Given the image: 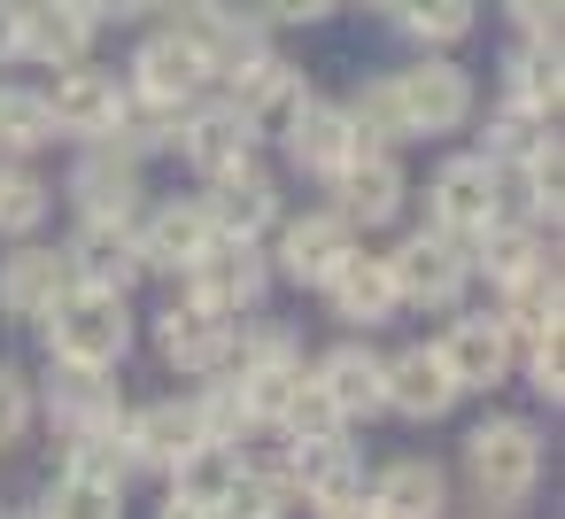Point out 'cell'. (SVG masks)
Masks as SVG:
<instances>
[{
  "label": "cell",
  "instance_id": "1",
  "mask_svg": "<svg viewBox=\"0 0 565 519\" xmlns=\"http://www.w3.org/2000/svg\"><path fill=\"white\" fill-rule=\"evenodd\" d=\"M542 426L534 419H519V411H495V419H480L472 434H465V488L503 519V511H519L534 488H542Z\"/></svg>",
  "mask_w": 565,
  "mask_h": 519
},
{
  "label": "cell",
  "instance_id": "2",
  "mask_svg": "<svg viewBox=\"0 0 565 519\" xmlns=\"http://www.w3.org/2000/svg\"><path fill=\"white\" fill-rule=\"evenodd\" d=\"M47 364H86V372H117L132 357V295H102V287H71L47 318Z\"/></svg>",
  "mask_w": 565,
  "mask_h": 519
},
{
  "label": "cell",
  "instance_id": "3",
  "mask_svg": "<svg viewBox=\"0 0 565 519\" xmlns=\"http://www.w3.org/2000/svg\"><path fill=\"white\" fill-rule=\"evenodd\" d=\"M387 86H395V109H403L411 148L418 140H457L480 117V78L457 55H411L403 71H387Z\"/></svg>",
  "mask_w": 565,
  "mask_h": 519
},
{
  "label": "cell",
  "instance_id": "4",
  "mask_svg": "<svg viewBox=\"0 0 565 519\" xmlns=\"http://www.w3.org/2000/svg\"><path fill=\"white\" fill-rule=\"evenodd\" d=\"M125 94L148 102V109H163V117H186L194 102L217 94V78H210L202 47H194L179 24H148L140 47H132V63H125Z\"/></svg>",
  "mask_w": 565,
  "mask_h": 519
},
{
  "label": "cell",
  "instance_id": "5",
  "mask_svg": "<svg viewBox=\"0 0 565 519\" xmlns=\"http://www.w3.org/2000/svg\"><path fill=\"white\" fill-rule=\"evenodd\" d=\"M387 256V279H395V303L403 310H465V287H472V248L434 233V225H411Z\"/></svg>",
  "mask_w": 565,
  "mask_h": 519
},
{
  "label": "cell",
  "instance_id": "6",
  "mask_svg": "<svg viewBox=\"0 0 565 519\" xmlns=\"http://www.w3.org/2000/svg\"><path fill=\"white\" fill-rule=\"evenodd\" d=\"M179 295L202 303V310L225 318V326L256 318L264 295H271V256H264V241H210V248L179 272Z\"/></svg>",
  "mask_w": 565,
  "mask_h": 519
},
{
  "label": "cell",
  "instance_id": "7",
  "mask_svg": "<svg viewBox=\"0 0 565 519\" xmlns=\"http://www.w3.org/2000/svg\"><path fill=\"white\" fill-rule=\"evenodd\" d=\"M326 210L349 225V233H380L411 210V171H403V148H364L349 156L333 179H326Z\"/></svg>",
  "mask_w": 565,
  "mask_h": 519
},
{
  "label": "cell",
  "instance_id": "8",
  "mask_svg": "<svg viewBox=\"0 0 565 519\" xmlns=\"http://www.w3.org/2000/svg\"><path fill=\"white\" fill-rule=\"evenodd\" d=\"M171 156L194 171V187H210V179H225V171H241V163H264V133H256L225 94H210V102H194V109L179 117Z\"/></svg>",
  "mask_w": 565,
  "mask_h": 519
},
{
  "label": "cell",
  "instance_id": "9",
  "mask_svg": "<svg viewBox=\"0 0 565 519\" xmlns=\"http://www.w3.org/2000/svg\"><path fill=\"white\" fill-rule=\"evenodd\" d=\"M63 202L78 225H132L148 210V163H132L117 148H78L63 171Z\"/></svg>",
  "mask_w": 565,
  "mask_h": 519
},
{
  "label": "cell",
  "instance_id": "10",
  "mask_svg": "<svg viewBox=\"0 0 565 519\" xmlns=\"http://www.w3.org/2000/svg\"><path fill=\"white\" fill-rule=\"evenodd\" d=\"M47 94V125H55V140H71V148H102L109 133H117V117H125V71H102V63H71V71H55V86H40Z\"/></svg>",
  "mask_w": 565,
  "mask_h": 519
},
{
  "label": "cell",
  "instance_id": "11",
  "mask_svg": "<svg viewBox=\"0 0 565 519\" xmlns=\"http://www.w3.org/2000/svg\"><path fill=\"white\" fill-rule=\"evenodd\" d=\"M271 140H279L287 171H295V179H318V187H326V179H333L349 156H364V148H372V140L356 133L349 102H333V94H310V102H302V109H295V117H287Z\"/></svg>",
  "mask_w": 565,
  "mask_h": 519
},
{
  "label": "cell",
  "instance_id": "12",
  "mask_svg": "<svg viewBox=\"0 0 565 519\" xmlns=\"http://www.w3.org/2000/svg\"><path fill=\"white\" fill-rule=\"evenodd\" d=\"M356 241H364V233H349V225L318 202V210H287V218L271 225L264 256H271V279H287V287H310V295H318V287H326V272H333Z\"/></svg>",
  "mask_w": 565,
  "mask_h": 519
},
{
  "label": "cell",
  "instance_id": "13",
  "mask_svg": "<svg viewBox=\"0 0 565 519\" xmlns=\"http://www.w3.org/2000/svg\"><path fill=\"white\" fill-rule=\"evenodd\" d=\"M434 357H441L457 395H488V388H503L519 372V349L495 326V310H449V326L434 333Z\"/></svg>",
  "mask_w": 565,
  "mask_h": 519
},
{
  "label": "cell",
  "instance_id": "14",
  "mask_svg": "<svg viewBox=\"0 0 565 519\" xmlns=\"http://www.w3.org/2000/svg\"><path fill=\"white\" fill-rule=\"evenodd\" d=\"M426 225L449 233V241H480L495 225V171L472 148H457L426 171Z\"/></svg>",
  "mask_w": 565,
  "mask_h": 519
},
{
  "label": "cell",
  "instance_id": "15",
  "mask_svg": "<svg viewBox=\"0 0 565 519\" xmlns=\"http://www.w3.org/2000/svg\"><path fill=\"white\" fill-rule=\"evenodd\" d=\"M194 202H202V218H210V233H217V241H271V225L287 218L279 171H264V163H241V171L210 179Z\"/></svg>",
  "mask_w": 565,
  "mask_h": 519
},
{
  "label": "cell",
  "instance_id": "16",
  "mask_svg": "<svg viewBox=\"0 0 565 519\" xmlns=\"http://www.w3.org/2000/svg\"><path fill=\"white\" fill-rule=\"evenodd\" d=\"M102 32H109V24L94 17V0H40V9L17 17V63H32V71L94 63Z\"/></svg>",
  "mask_w": 565,
  "mask_h": 519
},
{
  "label": "cell",
  "instance_id": "17",
  "mask_svg": "<svg viewBox=\"0 0 565 519\" xmlns=\"http://www.w3.org/2000/svg\"><path fill=\"white\" fill-rule=\"evenodd\" d=\"M32 411L71 442V434H102L125 419V395L109 372H86V364H47V380H32Z\"/></svg>",
  "mask_w": 565,
  "mask_h": 519
},
{
  "label": "cell",
  "instance_id": "18",
  "mask_svg": "<svg viewBox=\"0 0 565 519\" xmlns=\"http://www.w3.org/2000/svg\"><path fill=\"white\" fill-rule=\"evenodd\" d=\"M210 241H217V233H210V218H202L194 194L148 202V210L132 218V248H140V272H148V279H179Z\"/></svg>",
  "mask_w": 565,
  "mask_h": 519
},
{
  "label": "cell",
  "instance_id": "19",
  "mask_svg": "<svg viewBox=\"0 0 565 519\" xmlns=\"http://www.w3.org/2000/svg\"><path fill=\"white\" fill-rule=\"evenodd\" d=\"M63 295H71L63 241H9V256H0V318L40 326Z\"/></svg>",
  "mask_w": 565,
  "mask_h": 519
},
{
  "label": "cell",
  "instance_id": "20",
  "mask_svg": "<svg viewBox=\"0 0 565 519\" xmlns=\"http://www.w3.org/2000/svg\"><path fill=\"white\" fill-rule=\"evenodd\" d=\"M318 295H326V310H333L349 333H380V326H395V310H403V303H395V279H387V256L364 248V241L326 272Z\"/></svg>",
  "mask_w": 565,
  "mask_h": 519
},
{
  "label": "cell",
  "instance_id": "21",
  "mask_svg": "<svg viewBox=\"0 0 565 519\" xmlns=\"http://www.w3.org/2000/svg\"><path fill=\"white\" fill-rule=\"evenodd\" d=\"M156 357H163L179 380H210V372H225V364H233V326H225V318H210L202 303L171 295V303L156 310Z\"/></svg>",
  "mask_w": 565,
  "mask_h": 519
},
{
  "label": "cell",
  "instance_id": "22",
  "mask_svg": "<svg viewBox=\"0 0 565 519\" xmlns=\"http://www.w3.org/2000/svg\"><path fill=\"white\" fill-rule=\"evenodd\" d=\"M380 403H387L395 419H411V426H434V419L457 411V388H449L434 341H411V349L380 357Z\"/></svg>",
  "mask_w": 565,
  "mask_h": 519
},
{
  "label": "cell",
  "instance_id": "23",
  "mask_svg": "<svg viewBox=\"0 0 565 519\" xmlns=\"http://www.w3.org/2000/svg\"><path fill=\"white\" fill-rule=\"evenodd\" d=\"M356 504L364 496V449L349 434H326V442H287V504Z\"/></svg>",
  "mask_w": 565,
  "mask_h": 519
},
{
  "label": "cell",
  "instance_id": "24",
  "mask_svg": "<svg viewBox=\"0 0 565 519\" xmlns=\"http://www.w3.org/2000/svg\"><path fill=\"white\" fill-rule=\"evenodd\" d=\"M194 47H202V63H210V78L225 86V78H241L248 63H264L279 40H271V24L248 9V0H217L210 17H194V24H179Z\"/></svg>",
  "mask_w": 565,
  "mask_h": 519
},
{
  "label": "cell",
  "instance_id": "25",
  "mask_svg": "<svg viewBox=\"0 0 565 519\" xmlns=\"http://www.w3.org/2000/svg\"><path fill=\"white\" fill-rule=\"evenodd\" d=\"M217 94H225V102H233V109H241L264 140H271V133H279V125H287V117H295L318 86H310V71H302V63H287V55L271 47L264 63H248V71H241V78H225Z\"/></svg>",
  "mask_w": 565,
  "mask_h": 519
},
{
  "label": "cell",
  "instance_id": "26",
  "mask_svg": "<svg viewBox=\"0 0 565 519\" xmlns=\"http://www.w3.org/2000/svg\"><path fill=\"white\" fill-rule=\"evenodd\" d=\"M194 442H210L202 434V419H194V395H156V403H125V449H132V473H171Z\"/></svg>",
  "mask_w": 565,
  "mask_h": 519
},
{
  "label": "cell",
  "instance_id": "27",
  "mask_svg": "<svg viewBox=\"0 0 565 519\" xmlns=\"http://www.w3.org/2000/svg\"><path fill=\"white\" fill-rule=\"evenodd\" d=\"M63 264H71V287H102V295H132L148 279L140 248H132V225H71Z\"/></svg>",
  "mask_w": 565,
  "mask_h": 519
},
{
  "label": "cell",
  "instance_id": "28",
  "mask_svg": "<svg viewBox=\"0 0 565 519\" xmlns=\"http://www.w3.org/2000/svg\"><path fill=\"white\" fill-rule=\"evenodd\" d=\"M472 248V279H488L495 295L503 287H519V279H534V272H557V233H542V225H511V218H495L480 241H465Z\"/></svg>",
  "mask_w": 565,
  "mask_h": 519
},
{
  "label": "cell",
  "instance_id": "29",
  "mask_svg": "<svg viewBox=\"0 0 565 519\" xmlns=\"http://www.w3.org/2000/svg\"><path fill=\"white\" fill-rule=\"evenodd\" d=\"M310 380L326 388V403L341 411V426H356V419H380V411H387V403H380V349H372V333L333 341V349L310 364Z\"/></svg>",
  "mask_w": 565,
  "mask_h": 519
},
{
  "label": "cell",
  "instance_id": "30",
  "mask_svg": "<svg viewBox=\"0 0 565 519\" xmlns=\"http://www.w3.org/2000/svg\"><path fill=\"white\" fill-rule=\"evenodd\" d=\"M503 102L534 109V117H557V102H565V47H557V32H519L503 47Z\"/></svg>",
  "mask_w": 565,
  "mask_h": 519
},
{
  "label": "cell",
  "instance_id": "31",
  "mask_svg": "<svg viewBox=\"0 0 565 519\" xmlns=\"http://www.w3.org/2000/svg\"><path fill=\"white\" fill-rule=\"evenodd\" d=\"M372 519H449V473L434 457H395L364 488Z\"/></svg>",
  "mask_w": 565,
  "mask_h": 519
},
{
  "label": "cell",
  "instance_id": "32",
  "mask_svg": "<svg viewBox=\"0 0 565 519\" xmlns=\"http://www.w3.org/2000/svg\"><path fill=\"white\" fill-rule=\"evenodd\" d=\"M480 125V163L488 171H519V163H542V156H557V117H534V109H511V102H495L488 117H472Z\"/></svg>",
  "mask_w": 565,
  "mask_h": 519
},
{
  "label": "cell",
  "instance_id": "33",
  "mask_svg": "<svg viewBox=\"0 0 565 519\" xmlns=\"http://www.w3.org/2000/svg\"><path fill=\"white\" fill-rule=\"evenodd\" d=\"M387 24L411 40V55H457L480 32V0H395Z\"/></svg>",
  "mask_w": 565,
  "mask_h": 519
},
{
  "label": "cell",
  "instance_id": "34",
  "mask_svg": "<svg viewBox=\"0 0 565 519\" xmlns=\"http://www.w3.org/2000/svg\"><path fill=\"white\" fill-rule=\"evenodd\" d=\"M241 442H194L179 465H171V496L179 504H194V511H217L233 488H241Z\"/></svg>",
  "mask_w": 565,
  "mask_h": 519
},
{
  "label": "cell",
  "instance_id": "35",
  "mask_svg": "<svg viewBox=\"0 0 565 519\" xmlns=\"http://www.w3.org/2000/svg\"><path fill=\"white\" fill-rule=\"evenodd\" d=\"M47 148H55L47 94H40V86H17V78H0V163H40Z\"/></svg>",
  "mask_w": 565,
  "mask_h": 519
},
{
  "label": "cell",
  "instance_id": "36",
  "mask_svg": "<svg viewBox=\"0 0 565 519\" xmlns=\"http://www.w3.org/2000/svg\"><path fill=\"white\" fill-rule=\"evenodd\" d=\"M55 218V187L40 163H0V241H40Z\"/></svg>",
  "mask_w": 565,
  "mask_h": 519
},
{
  "label": "cell",
  "instance_id": "37",
  "mask_svg": "<svg viewBox=\"0 0 565 519\" xmlns=\"http://www.w3.org/2000/svg\"><path fill=\"white\" fill-rule=\"evenodd\" d=\"M63 473H78V480H102V488H125V480H132L125 419H117V426H102V434H71V442H63Z\"/></svg>",
  "mask_w": 565,
  "mask_h": 519
},
{
  "label": "cell",
  "instance_id": "38",
  "mask_svg": "<svg viewBox=\"0 0 565 519\" xmlns=\"http://www.w3.org/2000/svg\"><path fill=\"white\" fill-rule=\"evenodd\" d=\"M40 519H125V488H102V480H78V473H55V488L40 496Z\"/></svg>",
  "mask_w": 565,
  "mask_h": 519
},
{
  "label": "cell",
  "instance_id": "39",
  "mask_svg": "<svg viewBox=\"0 0 565 519\" xmlns=\"http://www.w3.org/2000/svg\"><path fill=\"white\" fill-rule=\"evenodd\" d=\"M271 434H279V442H326V434H349V426H341V411L326 403V388L302 372V388L287 395V411H279V426H271Z\"/></svg>",
  "mask_w": 565,
  "mask_h": 519
},
{
  "label": "cell",
  "instance_id": "40",
  "mask_svg": "<svg viewBox=\"0 0 565 519\" xmlns=\"http://www.w3.org/2000/svg\"><path fill=\"white\" fill-rule=\"evenodd\" d=\"M32 426H40V411H32V372H24L17 357H0V449H17Z\"/></svg>",
  "mask_w": 565,
  "mask_h": 519
},
{
  "label": "cell",
  "instance_id": "41",
  "mask_svg": "<svg viewBox=\"0 0 565 519\" xmlns=\"http://www.w3.org/2000/svg\"><path fill=\"white\" fill-rule=\"evenodd\" d=\"M519 372H526V388H534L542 403H557V395H565V349H557V333L526 341V349H519Z\"/></svg>",
  "mask_w": 565,
  "mask_h": 519
},
{
  "label": "cell",
  "instance_id": "42",
  "mask_svg": "<svg viewBox=\"0 0 565 519\" xmlns=\"http://www.w3.org/2000/svg\"><path fill=\"white\" fill-rule=\"evenodd\" d=\"M248 9H256L271 32H310V24L341 17V0H248Z\"/></svg>",
  "mask_w": 565,
  "mask_h": 519
},
{
  "label": "cell",
  "instance_id": "43",
  "mask_svg": "<svg viewBox=\"0 0 565 519\" xmlns=\"http://www.w3.org/2000/svg\"><path fill=\"white\" fill-rule=\"evenodd\" d=\"M495 9L511 17V32H557V9H565V0H495Z\"/></svg>",
  "mask_w": 565,
  "mask_h": 519
},
{
  "label": "cell",
  "instance_id": "44",
  "mask_svg": "<svg viewBox=\"0 0 565 519\" xmlns=\"http://www.w3.org/2000/svg\"><path fill=\"white\" fill-rule=\"evenodd\" d=\"M210 9H217V0H148V24H194Z\"/></svg>",
  "mask_w": 565,
  "mask_h": 519
},
{
  "label": "cell",
  "instance_id": "45",
  "mask_svg": "<svg viewBox=\"0 0 565 519\" xmlns=\"http://www.w3.org/2000/svg\"><path fill=\"white\" fill-rule=\"evenodd\" d=\"M0 71H17V17L0 9Z\"/></svg>",
  "mask_w": 565,
  "mask_h": 519
},
{
  "label": "cell",
  "instance_id": "46",
  "mask_svg": "<svg viewBox=\"0 0 565 519\" xmlns=\"http://www.w3.org/2000/svg\"><path fill=\"white\" fill-rule=\"evenodd\" d=\"M318 519H372V504H364V496H356V504H326Z\"/></svg>",
  "mask_w": 565,
  "mask_h": 519
},
{
  "label": "cell",
  "instance_id": "47",
  "mask_svg": "<svg viewBox=\"0 0 565 519\" xmlns=\"http://www.w3.org/2000/svg\"><path fill=\"white\" fill-rule=\"evenodd\" d=\"M156 519H210V511H194V504H179V496H163V511Z\"/></svg>",
  "mask_w": 565,
  "mask_h": 519
},
{
  "label": "cell",
  "instance_id": "48",
  "mask_svg": "<svg viewBox=\"0 0 565 519\" xmlns=\"http://www.w3.org/2000/svg\"><path fill=\"white\" fill-rule=\"evenodd\" d=\"M341 9H372V17H387V9H395V0H341Z\"/></svg>",
  "mask_w": 565,
  "mask_h": 519
},
{
  "label": "cell",
  "instance_id": "49",
  "mask_svg": "<svg viewBox=\"0 0 565 519\" xmlns=\"http://www.w3.org/2000/svg\"><path fill=\"white\" fill-rule=\"evenodd\" d=\"M17 519H40V511H17Z\"/></svg>",
  "mask_w": 565,
  "mask_h": 519
},
{
  "label": "cell",
  "instance_id": "50",
  "mask_svg": "<svg viewBox=\"0 0 565 519\" xmlns=\"http://www.w3.org/2000/svg\"><path fill=\"white\" fill-rule=\"evenodd\" d=\"M279 519H287V511H279Z\"/></svg>",
  "mask_w": 565,
  "mask_h": 519
}]
</instances>
